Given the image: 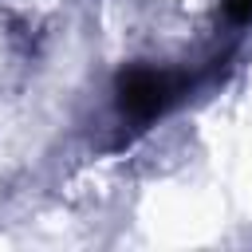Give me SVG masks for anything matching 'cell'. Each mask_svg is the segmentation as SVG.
<instances>
[{"mask_svg": "<svg viewBox=\"0 0 252 252\" xmlns=\"http://www.w3.org/2000/svg\"><path fill=\"white\" fill-rule=\"evenodd\" d=\"M181 91H185L181 79H173L169 71L146 67V63L122 67L114 79V102H118L122 118H130V122H154L181 98Z\"/></svg>", "mask_w": 252, "mask_h": 252, "instance_id": "obj_1", "label": "cell"}, {"mask_svg": "<svg viewBox=\"0 0 252 252\" xmlns=\"http://www.w3.org/2000/svg\"><path fill=\"white\" fill-rule=\"evenodd\" d=\"M224 16L232 24H252V0H224Z\"/></svg>", "mask_w": 252, "mask_h": 252, "instance_id": "obj_2", "label": "cell"}]
</instances>
